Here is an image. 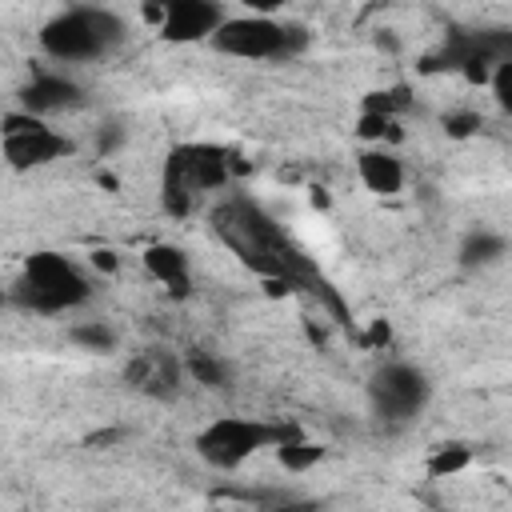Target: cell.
<instances>
[{"instance_id": "52a82bcc", "label": "cell", "mask_w": 512, "mask_h": 512, "mask_svg": "<svg viewBox=\"0 0 512 512\" xmlns=\"http://www.w3.org/2000/svg\"><path fill=\"white\" fill-rule=\"evenodd\" d=\"M432 404V376L408 360H384L368 376V408L384 428H404Z\"/></svg>"}, {"instance_id": "cb8c5ba5", "label": "cell", "mask_w": 512, "mask_h": 512, "mask_svg": "<svg viewBox=\"0 0 512 512\" xmlns=\"http://www.w3.org/2000/svg\"><path fill=\"white\" fill-rule=\"evenodd\" d=\"M124 136H128V132H124L116 120H108V124L96 132V148H100V152H116V148L124 144Z\"/></svg>"}, {"instance_id": "30bf717a", "label": "cell", "mask_w": 512, "mask_h": 512, "mask_svg": "<svg viewBox=\"0 0 512 512\" xmlns=\"http://www.w3.org/2000/svg\"><path fill=\"white\" fill-rule=\"evenodd\" d=\"M184 376H188L184 356L172 352L168 344H144L124 364L128 388L140 392L144 400H160V404H168V400H176L184 392Z\"/></svg>"}, {"instance_id": "9a60e30c", "label": "cell", "mask_w": 512, "mask_h": 512, "mask_svg": "<svg viewBox=\"0 0 512 512\" xmlns=\"http://www.w3.org/2000/svg\"><path fill=\"white\" fill-rule=\"evenodd\" d=\"M504 256H508V240H504L500 232H492V228H472V232H464V240H460V248H456L460 272H484V268L500 264Z\"/></svg>"}, {"instance_id": "ba28073f", "label": "cell", "mask_w": 512, "mask_h": 512, "mask_svg": "<svg viewBox=\"0 0 512 512\" xmlns=\"http://www.w3.org/2000/svg\"><path fill=\"white\" fill-rule=\"evenodd\" d=\"M500 64H512V28H468L448 32L444 44L428 56V68L460 72L472 84H488Z\"/></svg>"}, {"instance_id": "d4e9b609", "label": "cell", "mask_w": 512, "mask_h": 512, "mask_svg": "<svg viewBox=\"0 0 512 512\" xmlns=\"http://www.w3.org/2000/svg\"><path fill=\"white\" fill-rule=\"evenodd\" d=\"M268 512H320V504L316 500H304V496H288V500L272 504Z\"/></svg>"}, {"instance_id": "ac0fdd59", "label": "cell", "mask_w": 512, "mask_h": 512, "mask_svg": "<svg viewBox=\"0 0 512 512\" xmlns=\"http://www.w3.org/2000/svg\"><path fill=\"white\" fill-rule=\"evenodd\" d=\"M276 456H280V464H284L288 472H308L316 460H324V448H320V444H312V440H304V436L296 432L288 444H280V448H276Z\"/></svg>"}, {"instance_id": "2e32d148", "label": "cell", "mask_w": 512, "mask_h": 512, "mask_svg": "<svg viewBox=\"0 0 512 512\" xmlns=\"http://www.w3.org/2000/svg\"><path fill=\"white\" fill-rule=\"evenodd\" d=\"M184 368H188V376H192L200 388H212V392H224V388H232V380H236L232 360H224L220 352H208V348H192V352L184 356Z\"/></svg>"}, {"instance_id": "8fae6325", "label": "cell", "mask_w": 512, "mask_h": 512, "mask_svg": "<svg viewBox=\"0 0 512 512\" xmlns=\"http://www.w3.org/2000/svg\"><path fill=\"white\" fill-rule=\"evenodd\" d=\"M224 20H228L224 4H212V0H168L156 32L168 44H200V40L212 44V36L220 32Z\"/></svg>"}, {"instance_id": "5b68a950", "label": "cell", "mask_w": 512, "mask_h": 512, "mask_svg": "<svg viewBox=\"0 0 512 512\" xmlns=\"http://www.w3.org/2000/svg\"><path fill=\"white\" fill-rule=\"evenodd\" d=\"M296 436L292 424H272V420H252V416H216L208 420L196 436L192 448L196 456L216 468V472H236L264 448H280Z\"/></svg>"}, {"instance_id": "603a6c76", "label": "cell", "mask_w": 512, "mask_h": 512, "mask_svg": "<svg viewBox=\"0 0 512 512\" xmlns=\"http://www.w3.org/2000/svg\"><path fill=\"white\" fill-rule=\"evenodd\" d=\"M392 128H396V120L376 116V112H360V124H356V132L364 140H384V136H392Z\"/></svg>"}, {"instance_id": "3957f363", "label": "cell", "mask_w": 512, "mask_h": 512, "mask_svg": "<svg viewBox=\"0 0 512 512\" xmlns=\"http://www.w3.org/2000/svg\"><path fill=\"white\" fill-rule=\"evenodd\" d=\"M128 40V20L100 4H72L44 20L40 52L56 64H92L112 56Z\"/></svg>"}, {"instance_id": "d6986e66", "label": "cell", "mask_w": 512, "mask_h": 512, "mask_svg": "<svg viewBox=\"0 0 512 512\" xmlns=\"http://www.w3.org/2000/svg\"><path fill=\"white\" fill-rule=\"evenodd\" d=\"M468 464H472V452H468L464 444H444V448L432 452V460H428V476H432V480H448V476L464 472Z\"/></svg>"}, {"instance_id": "5bb4252c", "label": "cell", "mask_w": 512, "mask_h": 512, "mask_svg": "<svg viewBox=\"0 0 512 512\" xmlns=\"http://www.w3.org/2000/svg\"><path fill=\"white\" fill-rule=\"evenodd\" d=\"M144 268H148L152 280H160V284L168 288V296L184 300V296L192 292V264H188V252H184V248H176V244H168V240L148 244V248H144Z\"/></svg>"}, {"instance_id": "ffe728a7", "label": "cell", "mask_w": 512, "mask_h": 512, "mask_svg": "<svg viewBox=\"0 0 512 512\" xmlns=\"http://www.w3.org/2000/svg\"><path fill=\"white\" fill-rule=\"evenodd\" d=\"M408 104H412V96H408L404 84H392V88H380V92L364 96V112H376V116H388V120H396Z\"/></svg>"}, {"instance_id": "277c9868", "label": "cell", "mask_w": 512, "mask_h": 512, "mask_svg": "<svg viewBox=\"0 0 512 512\" xmlns=\"http://www.w3.org/2000/svg\"><path fill=\"white\" fill-rule=\"evenodd\" d=\"M232 184V152L224 144L188 140L176 144L160 164V204L172 216H188L200 196Z\"/></svg>"}, {"instance_id": "6da1fadb", "label": "cell", "mask_w": 512, "mask_h": 512, "mask_svg": "<svg viewBox=\"0 0 512 512\" xmlns=\"http://www.w3.org/2000/svg\"><path fill=\"white\" fill-rule=\"evenodd\" d=\"M208 224L212 232L240 256L244 268H252L256 276L272 280V284H284V288H300V292H316V296H328L336 308L340 300L328 292L324 276L316 272V264L288 240V232L272 220L268 208H260L256 200L232 192L224 196L212 212H208Z\"/></svg>"}, {"instance_id": "8992f818", "label": "cell", "mask_w": 512, "mask_h": 512, "mask_svg": "<svg viewBox=\"0 0 512 512\" xmlns=\"http://www.w3.org/2000/svg\"><path fill=\"white\" fill-rule=\"evenodd\" d=\"M312 44V32L296 20H276V16H228L220 32L212 36V48L236 60H256V64H284L304 56Z\"/></svg>"}, {"instance_id": "7c38bea8", "label": "cell", "mask_w": 512, "mask_h": 512, "mask_svg": "<svg viewBox=\"0 0 512 512\" xmlns=\"http://www.w3.org/2000/svg\"><path fill=\"white\" fill-rule=\"evenodd\" d=\"M80 104H84V88L60 68H36L20 88V112L40 116V120L56 112H72Z\"/></svg>"}, {"instance_id": "44dd1931", "label": "cell", "mask_w": 512, "mask_h": 512, "mask_svg": "<svg viewBox=\"0 0 512 512\" xmlns=\"http://www.w3.org/2000/svg\"><path fill=\"white\" fill-rule=\"evenodd\" d=\"M488 92H492L496 108L512 116V64H500V68L492 72V80H488Z\"/></svg>"}, {"instance_id": "7402d4cb", "label": "cell", "mask_w": 512, "mask_h": 512, "mask_svg": "<svg viewBox=\"0 0 512 512\" xmlns=\"http://www.w3.org/2000/svg\"><path fill=\"white\" fill-rule=\"evenodd\" d=\"M476 128H480V112H472V108H464V112H448V116H444V132L456 136V140L472 136Z\"/></svg>"}, {"instance_id": "e0dca14e", "label": "cell", "mask_w": 512, "mask_h": 512, "mask_svg": "<svg viewBox=\"0 0 512 512\" xmlns=\"http://www.w3.org/2000/svg\"><path fill=\"white\" fill-rule=\"evenodd\" d=\"M68 340L76 348H84V352H96V356H108L120 344V336H116V328L108 320H80V324L68 328Z\"/></svg>"}, {"instance_id": "7a4b0ae2", "label": "cell", "mask_w": 512, "mask_h": 512, "mask_svg": "<svg viewBox=\"0 0 512 512\" xmlns=\"http://www.w3.org/2000/svg\"><path fill=\"white\" fill-rule=\"evenodd\" d=\"M96 292V280L64 252H32L24 256L8 300L12 308L28 312V316H68L76 308H84Z\"/></svg>"}, {"instance_id": "9c48e42d", "label": "cell", "mask_w": 512, "mask_h": 512, "mask_svg": "<svg viewBox=\"0 0 512 512\" xmlns=\"http://www.w3.org/2000/svg\"><path fill=\"white\" fill-rule=\"evenodd\" d=\"M0 136H4V160L12 172H28V168H44L52 160L72 156V140L64 132H56L48 120L28 116L20 108L4 112L0 120Z\"/></svg>"}, {"instance_id": "4fadbf2b", "label": "cell", "mask_w": 512, "mask_h": 512, "mask_svg": "<svg viewBox=\"0 0 512 512\" xmlns=\"http://www.w3.org/2000/svg\"><path fill=\"white\" fill-rule=\"evenodd\" d=\"M356 176H360V184H364L368 192H376V196H400V192H404V180H408L400 156L388 152L384 144H372V148H364V152L356 156Z\"/></svg>"}]
</instances>
